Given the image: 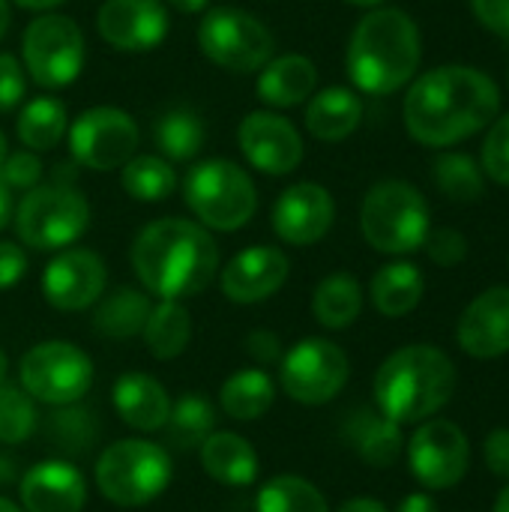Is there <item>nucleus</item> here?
<instances>
[{
	"label": "nucleus",
	"mask_w": 509,
	"mask_h": 512,
	"mask_svg": "<svg viewBox=\"0 0 509 512\" xmlns=\"http://www.w3.org/2000/svg\"><path fill=\"white\" fill-rule=\"evenodd\" d=\"M18 498L24 512H81L87 504V483L75 465L48 459L27 468Z\"/></svg>",
	"instance_id": "obj_21"
},
{
	"label": "nucleus",
	"mask_w": 509,
	"mask_h": 512,
	"mask_svg": "<svg viewBox=\"0 0 509 512\" xmlns=\"http://www.w3.org/2000/svg\"><path fill=\"white\" fill-rule=\"evenodd\" d=\"M18 384L33 402L75 405L93 387V363L72 342H39L18 363Z\"/></svg>",
	"instance_id": "obj_11"
},
{
	"label": "nucleus",
	"mask_w": 509,
	"mask_h": 512,
	"mask_svg": "<svg viewBox=\"0 0 509 512\" xmlns=\"http://www.w3.org/2000/svg\"><path fill=\"white\" fill-rule=\"evenodd\" d=\"M246 351H249L258 363H276V360H282V342H279V336L270 333V330H255V333H249Z\"/></svg>",
	"instance_id": "obj_47"
},
{
	"label": "nucleus",
	"mask_w": 509,
	"mask_h": 512,
	"mask_svg": "<svg viewBox=\"0 0 509 512\" xmlns=\"http://www.w3.org/2000/svg\"><path fill=\"white\" fill-rule=\"evenodd\" d=\"M318 90V66L306 54L270 57L255 78V93L267 108H297Z\"/></svg>",
	"instance_id": "obj_22"
},
{
	"label": "nucleus",
	"mask_w": 509,
	"mask_h": 512,
	"mask_svg": "<svg viewBox=\"0 0 509 512\" xmlns=\"http://www.w3.org/2000/svg\"><path fill=\"white\" fill-rule=\"evenodd\" d=\"M150 294L138 288H117L105 300H99V309L93 315L96 333L105 339H132L144 333V324L150 318Z\"/></svg>",
	"instance_id": "obj_31"
},
{
	"label": "nucleus",
	"mask_w": 509,
	"mask_h": 512,
	"mask_svg": "<svg viewBox=\"0 0 509 512\" xmlns=\"http://www.w3.org/2000/svg\"><path fill=\"white\" fill-rule=\"evenodd\" d=\"M6 153H9V141H6V135H3V129H0V165H3V159H6Z\"/></svg>",
	"instance_id": "obj_58"
},
{
	"label": "nucleus",
	"mask_w": 509,
	"mask_h": 512,
	"mask_svg": "<svg viewBox=\"0 0 509 512\" xmlns=\"http://www.w3.org/2000/svg\"><path fill=\"white\" fill-rule=\"evenodd\" d=\"M66 132H69V111L60 99L33 96L30 102L21 105L15 120V135L24 150L48 153L60 141H66Z\"/></svg>",
	"instance_id": "obj_28"
},
{
	"label": "nucleus",
	"mask_w": 509,
	"mask_h": 512,
	"mask_svg": "<svg viewBox=\"0 0 509 512\" xmlns=\"http://www.w3.org/2000/svg\"><path fill=\"white\" fill-rule=\"evenodd\" d=\"M0 512H24L18 504H12L9 498H0Z\"/></svg>",
	"instance_id": "obj_56"
},
{
	"label": "nucleus",
	"mask_w": 509,
	"mask_h": 512,
	"mask_svg": "<svg viewBox=\"0 0 509 512\" xmlns=\"http://www.w3.org/2000/svg\"><path fill=\"white\" fill-rule=\"evenodd\" d=\"M174 477L171 456L162 444L126 438L102 450L96 465L99 492L117 507H144L156 501Z\"/></svg>",
	"instance_id": "obj_8"
},
{
	"label": "nucleus",
	"mask_w": 509,
	"mask_h": 512,
	"mask_svg": "<svg viewBox=\"0 0 509 512\" xmlns=\"http://www.w3.org/2000/svg\"><path fill=\"white\" fill-rule=\"evenodd\" d=\"M459 348L477 360H495L509 354V288L495 285L483 291L459 318Z\"/></svg>",
	"instance_id": "obj_20"
},
{
	"label": "nucleus",
	"mask_w": 509,
	"mask_h": 512,
	"mask_svg": "<svg viewBox=\"0 0 509 512\" xmlns=\"http://www.w3.org/2000/svg\"><path fill=\"white\" fill-rule=\"evenodd\" d=\"M408 465L414 480L429 492L459 486L471 465L465 432L450 420H426L408 441Z\"/></svg>",
	"instance_id": "obj_14"
},
{
	"label": "nucleus",
	"mask_w": 509,
	"mask_h": 512,
	"mask_svg": "<svg viewBox=\"0 0 509 512\" xmlns=\"http://www.w3.org/2000/svg\"><path fill=\"white\" fill-rule=\"evenodd\" d=\"M339 512H387V507L375 498H354V501L342 504Z\"/></svg>",
	"instance_id": "obj_50"
},
{
	"label": "nucleus",
	"mask_w": 509,
	"mask_h": 512,
	"mask_svg": "<svg viewBox=\"0 0 509 512\" xmlns=\"http://www.w3.org/2000/svg\"><path fill=\"white\" fill-rule=\"evenodd\" d=\"M12 210H15V198H12V189H6L0 183V231L12 222Z\"/></svg>",
	"instance_id": "obj_51"
},
{
	"label": "nucleus",
	"mask_w": 509,
	"mask_h": 512,
	"mask_svg": "<svg viewBox=\"0 0 509 512\" xmlns=\"http://www.w3.org/2000/svg\"><path fill=\"white\" fill-rule=\"evenodd\" d=\"M480 168L489 180L509 186V114L489 123V135L483 141Z\"/></svg>",
	"instance_id": "obj_40"
},
{
	"label": "nucleus",
	"mask_w": 509,
	"mask_h": 512,
	"mask_svg": "<svg viewBox=\"0 0 509 512\" xmlns=\"http://www.w3.org/2000/svg\"><path fill=\"white\" fill-rule=\"evenodd\" d=\"M363 312V288L351 273H330L312 294V315L327 330L351 327Z\"/></svg>",
	"instance_id": "obj_29"
},
{
	"label": "nucleus",
	"mask_w": 509,
	"mask_h": 512,
	"mask_svg": "<svg viewBox=\"0 0 509 512\" xmlns=\"http://www.w3.org/2000/svg\"><path fill=\"white\" fill-rule=\"evenodd\" d=\"M144 342L156 360H174L192 339V315L180 300H159L144 324Z\"/></svg>",
	"instance_id": "obj_32"
},
{
	"label": "nucleus",
	"mask_w": 509,
	"mask_h": 512,
	"mask_svg": "<svg viewBox=\"0 0 509 512\" xmlns=\"http://www.w3.org/2000/svg\"><path fill=\"white\" fill-rule=\"evenodd\" d=\"M129 258L138 282L159 300L198 297L219 273V246L213 234L180 216L147 222L132 240Z\"/></svg>",
	"instance_id": "obj_2"
},
{
	"label": "nucleus",
	"mask_w": 509,
	"mask_h": 512,
	"mask_svg": "<svg viewBox=\"0 0 509 512\" xmlns=\"http://www.w3.org/2000/svg\"><path fill=\"white\" fill-rule=\"evenodd\" d=\"M396 512H438V504H435V498H432V495H426V492H414V495H408V498L399 504V510Z\"/></svg>",
	"instance_id": "obj_48"
},
{
	"label": "nucleus",
	"mask_w": 509,
	"mask_h": 512,
	"mask_svg": "<svg viewBox=\"0 0 509 512\" xmlns=\"http://www.w3.org/2000/svg\"><path fill=\"white\" fill-rule=\"evenodd\" d=\"M273 399H276V384L264 369H240L219 390L222 411L237 423H252L264 417Z\"/></svg>",
	"instance_id": "obj_30"
},
{
	"label": "nucleus",
	"mask_w": 509,
	"mask_h": 512,
	"mask_svg": "<svg viewBox=\"0 0 509 512\" xmlns=\"http://www.w3.org/2000/svg\"><path fill=\"white\" fill-rule=\"evenodd\" d=\"M120 186L129 198H135L141 204H156V201L171 198V192L177 189V174L165 156L135 153L120 168Z\"/></svg>",
	"instance_id": "obj_35"
},
{
	"label": "nucleus",
	"mask_w": 509,
	"mask_h": 512,
	"mask_svg": "<svg viewBox=\"0 0 509 512\" xmlns=\"http://www.w3.org/2000/svg\"><path fill=\"white\" fill-rule=\"evenodd\" d=\"M201 468L225 486H252L258 480V453L237 432H213L201 447Z\"/></svg>",
	"instance_id": "obj_26"
},
{
	"label": "nucleus",
	"mask_w": 509,
	"mask_h": 512,
	"mask_svg": "<svg viewBox=\"0 0 509 512\" xmlns=\"http://www.w3.org/2000/svg\"><path fill=\"white\" fill-rule=\"evenodd\" d=\"M492 512H509V480H507V486L501 489V495L495 498V510Z\"/></svg>",
	"instance_id": "obj_54"
},
{
	"label": "nucleus",
	"mask_w": 509,
	"mask_h": 512,
	"mask_svg": "<svg viewBox=\"0 0 509 512\" xmlns=\"http://www.w3.org/2000/svg\"><path fill=\"white\" fill-rule=\"evenodd\" d=\"M108 267L93 249H60L42 270V297L60 312H81L102 300Z\"/></svg>",
	"instance_id": "obj_16"
},
{
	"label": "nucleus",
	"mask_w": 509,
	"mask_h": 512,
	"mask_svg": "<svg viewBox=\"0 0 509 512\" xmlns=\"http://www.w3.org/2000/svg\"><path fill=\"white\" fill-rule=\"evenodd\" d=\"M258 512H330L327 498L321 495V489L303 477H273L270 483L261 486L258 501H255Z\"/></svg>",
	"instance_id": "obj_36"
},
{
	"label": "nucleus",
	"mask_w": 509,
	"mask_h": 512,
	"mask_svg": "<svg viewBox=\"0 0 509 512\" xmlns=\"http://www.w3.org/2000/svg\"><path fill=\"white\" fill-rule=\"evenodd\" d=\"M423 60V42L414 18L396 6L369 9L345 51L351 84L369 96H390L414 81Z\"/></svg>",
	"instance_id": "obj_3"
},
{
	"label": "nucleus",
	"mask_w": 509,
	"mask_h": 512,
	"mask_svg": "<svg viewBox=\"0 0 509 512\" xmlns=\"http://www.w3.org/2000/svg\"><path fill=\"white\" fill-rule=\"evenodd\" d=\"M96 30L114 51L144 54L165 42L171 30L168 6L162 0H102Z\"/></svg>",
	"instance_id": "obj_17"
},
{
	"label": "nucleus",
	"mask_w": 509,
	"mask_h": 512,
	"mask_svg": "<svg viewBox=\"0 0 509 512\" xmlns=\"http://www.w3.org/2000/svg\"><path fill=\"white\" fill-rule=\"evenodd\" d=\"M111 402L126 426L138 432H159L171 414L168 390L144 372H126L114 381Z\"/></svg>",
	"instance_id": "obj_24"
},
{
	"label": "nucleus",
	"mask_w": 509,
	"mask_h": 512,
	"mask_svg": "<svg viewBox=\"0 0 509 512\" xmlns=\"http://www.w3.org/2000/svg\"><path fill=\"white\" fill-rule=\"evenodd\" d=\"M39 423L33 399L15 387V384H0V444H21L33 435Z\"/></svg>",
	"instance_id": "obj_39"
},
{
	"label": "nucleus",
	"mask_w": 509,
	"mask_h": 512,
	"mask_svg": "<svg viewBox=\"0 0 509 512\" xmlns=\"http://www.w3.org/2000/svg\"><path fill=\"white\" fill-rule=\"evenodd\" d=\"M66 144L72 159L90 171H120L141 144L135 117L114 105H93L69 120Z\"/></svg>",
	"instance_id": "obj_12"
},
{
	"label": "nucleus",
	"mask_w": 509,
	"mask_h": 512,
	"mask_svg": "<svg viewBox=\"0 0 509 512\" xmlns=\"http://www.w3.org/2000/svg\"><path fill=\"white\" fill-rule=\"evenodd\" d=\"M0 183L6 189H33L42 183V159L33 153V150H15V153H6L3 165H0Z\"/></svg>",
	"instance_id": "obj_41"
},
{
	"label": "nucleus",
	"mask_w": 509,
	"mask_h": 512,
	"mask_svg": "<svg viewBox=\"0 0 509 512\" xmlns=\"http://www.w3.org/2000/svg\"><path fill=\"white\" fill-rule=\"evenodd\" d=\"M426 252L438 267H459L468 258V240L459 228H438L426 237Z\"/></svg>",
	"instance_id": "obj_42"
},
{
	"label": "nucleus",
	"mask_w": 509,
	"mask_h": 512,
	"mask_svg": "<svg viewBox=\"0 0 509 512\" xmlns=\"http://www.w3.org/2000/svg\"><path fill=\"white\" fill-rule=\"evenodd\" d=\"M348 6H357V9H378L384 6V0H345Z\"/></svg>",
	"instance_id": "obj_55"
},
{
	"label": "nucleus",
	"mask_w": 509,
	"mask_h": 512,
	"mask_svg": "<svg viewBox=\"0 0 509 512\" xmlns=\"http://www.w3.org/2000/svg\"><path fill=\"white\" fill-rule=\"evenodd\" d=\"M15 6L21 9H30V12H54L57 6H63L66 0H12Z\"/></svg>",
	"instance_id": "obj_52"
},
{
	"label": "nucleus",
	"mask_w": 509,
	"mask_h": 512,
	"mask_svg": "<svg viewBox=\"0 0 509 512\" xmlns=\"http://www.w3.org/2000/svg\"><path fill=\"white\" fill-rule=\"evenodd\" d=\"M483 456H486V468L495 477L509 480V429H495L486 435Z\"/></svg>",
	"instance_id": "obj_46"
},
{
	"label": "nucleus",
	"mask_w": 509,
	"mask_h": 512,
	"mask_svg": "<svg viewBox=\"0 0 509 512\" xmlns=\"http://www.w3.org/2000/svg\"><path fill=\"white\" fill-rule=\"evenodd\" d=\"M9 18H12L9 0H0V42H3V36H6V30H9Z\"/></svg>",
	"instance_id": "obj_53"
},
{
	"label": "nucleus",
	"mask_w": 509,
	"mask_h": 512,
	"mask_svg": "<svg viewBox=\"0 0 509 512\" xmlns=\"http://www.w3.org/2000/svg\"><path fill=\"white\" fill-rule=\"evenodd\" d=\"M165 441L177 450L201 447L216 432V408L204 393H183L165 420Z\"/></svg>",
	"instance_id": "obj_34"
},
{
	"label": "nucleus",
	"mask_w": 509,
	"mask_h": 512,
	"mask_svg": "<svg viewBox=\"0 0 509 512\" xmlns=\"http://www.w3.org/2000/svg\"><path fill=\"white\" fill-rule=\"evenodd\" d=\"M6 372H9V360H6V354H3V348H0V384L6 381Z\"/></svg>",
	"instance_id": "obj_57"
},
{
	"label": "nucleus",
	"mask_w": 509,
	"mask_h": 512,
	"mask_svg": "<svg viewBox=\"0 0 509 512\" xmlns=\"http://www.w3.org/2000/svg\"><path fill=\"white\" fill-rule=\"evenodd\" d=\"M96 432H99V426H96L93 414L87 408H78V402L57 408L45 423V435L54 444V450L69 453V456L90 450V444L96 441Z\"/></svg>",
	"instance_id": "obj_38"
},
{
	"label": "nucleus",
	"mask_w": 509,
	"mask_h": 512,
	"mask_svg": "<svg viewBox=\"0 0 509 512\" xmlns=\"http://www.w3.org/2000/svg\"><path fill=\"white\" fill-rule=\"evenodd\" d=\"M162 3L183 12V15H195V12H207L213 0H162Z\"/></svg>",
	"instance_id": "obj_49"
},
{
	"label": "nucleus",
	"mask_w": 509,
	"mask_h": 512,
	"mask_svg": "<svg viewBox=\"0 0 509 512\" xmlns=\"http://www.w3.org/2000/svg\"><path fill=\"white\" fill-rule=\"evenodd\" d=\"M342 435L348 447L372 468H393L405 450L402 426L378 408H357L354 414H348Z\"/></svg>",
	"instance_id": "obj_23"
},
{
	"label": "nucleus",
	"mask_w": 509,
	"mask_h": 512,
	"mask_svg": "<svg viewBox=\"0 0 509 512\" xmlns=\"http://www.w3.org/2000/svg\"><path fill=\"white\" fill-rule=\"evenodd\" d=\"M426 291V279L420 273L417 264L411 261H393L384 264L372 282H369V297L372 306L384 315V318H405L411 315Z\"/></svg>",
	"instance_id": "obj_27"
},
{
	"label": "nucleus",
	"mask_w": 509,
	"mask_h": 512,
	"mask_svg": "<svg viewBox=\"0 0 509 512\" xmlns=\"http://www.w3.org/2000/svg\"><path fill=\"white\" fill-rule=\"evenodd\" d=\"M471 9L489 33L509 39V0H471Z\"/></svg>",
	"instance_id": "obj_45"
},
{
	"label": "nucleus",
	"mask_w": 509,
	"mask_h": 512,
	"mask_svg": "<svg viewBox=\"0 0 509 512\" xmlns=\"http://www.w3.org/2000/svg\"><path fill=\"white\" fill-rule=\"evenodd\" d=\"M87 57V42L75 18L60 12H39L21 36V66L33 84L57 90L72 84Z\"/></svg>",
	"instance_id": "obj_10"
},
{
	"label": "nucleus",
	"mask_w": 509,
	"mask_h": 512,
	"mask_svg": "<svg viewBox=\"0 0 509 512\" xmlns=\"http://www.w3.org/2000/svg\"><path fill=\"white\" fill-rule=\"evenodd\" d=\"M498 84L474 66H438L423 72L405 96L402 117L408 135L423 147H450L498 117Z\"/></svg>",
	"instance_id": "obj_1"
},
{
	"label": "nucleus",
	"mask_w": 509,
	"mask_h": 512,
	"mask_svg": "<svg viewBox=\"0 0 509 512\" xmlns=\"http://www.w3.org/2000/svg\"><path fill=\"white\" fill-rule=\"evenodd\" d=\"M351 375L348 354L330 339H303L279 360V384L300 405L333 402Z\"/></svg>",
	"instance_id": "obj_13"
},
{
	"label": "nucleus",
	"mask_w": 509,
	"mask_h": 512,
	"mask_svg": "<svg viewBox=\"0 0 509 512\" xmlns=\"http://www.w3.org/2000/svg\"><path fill=\"white\" fill-rule=\"evenodd\" d=\"M303 120L312 138L336 144L357 132L363 120V102L351 87H324L309 96Z\"/></svg>",
	"instance_id": "obj_25"
},
{
	"label": "nucleus",
	"mask_w": 509,
	"mask_h": 512,
	"mask_svg": "<svg viewBox=\"0 0 509 512\" xmlns=\"http://www.w3.org/2000/svg\"><path fill=\"white\" fill-rule=\"evenodd\" d=\"M336 219V201L327 186L303 180L288 186L273 204V231L288 246L321 243Z\"/></svg>",
	"instance_id": "obj_18"
},
{
	"label": "nucleus",
	"mask_w": 509,
	"mask_h": 512,
	"mask_svg": "<svg viewBox=\"0 0 509 512\" xmlns=\"http://www.w3.org/2000/svg\"><path fill=\"white\" fill-rule=\"evenodd\" d=\"M237 147H240L243 159L267 177L294 174L306 156L300 129L288 117H282L279 111H270V108L249 111L240 120Z\"/></svg>",
	"instance_id": "obj_15"
},
{
	"label": "nucleus",
	"mask_w": 509,
	"mask_h": 512,
	"mask_svg": "<svg viewBox=\"0 0 509 512\" xmlns=\"http://www.w3.org/2000/svg\"><path fill=\"white\" fill-rule=\"evenodd\" d=\"M360 231L381 255H411L432 231L429 201L408 180H381L363 198Z\"/></svg>",
	"instance_id": "obj_6"
},
{
	"label": "nucleus",
	"mask_w": 509,
	"mask_h": 512,
	"mask_svg": "<svg viewBox=\"0 0 509 512\" xmlns=\"http://www.w3.org/2000/svg\"><path fill=\"white\" fill-rule=\"evenodd\" d=\"M198 48L219 69L258 72L276 51L273 30L240 6H210L198 24Z\"/></svg>",
	"instance_id": "obj_9"
},
{
	"label": "nucleus",
	"mask_w": 509,
	"mask_h": 512,
	"mask_svg": "<svg viewBox=\"0 0 509 512\" xmlns=\"http://www.w3.org/2000/svg\"><path fill=\"white\" fill-rule=\"evenodd\" d=\"M27 273V252L21 243L0 240V291H9L18 285Z\"/></svg>",
	"instance_id": "obj_44"
},
{
	"label": "nucleus",
	"mask_w": 509,
	"mask_h": 512,
	"mask_svg": "<svg viewBox=\"0 0 509 512\" xmlns=\"http://www.w3.org/2000/svg\"><path fill=\"white\" fill-rule=\"evenodd\" d=\"M15 237L36 252L69 249L90 225V204L72 183H39L12 210Z\"/></svg>",
	"instance_id": "obj_7"
},
{
	"label": "nucleus",
	"mask_w": 509,
	"mask_h": 512,
	"mask_svg": "<svg viewBox=\"0 0 509 512\" xmlns=\"http://www.w3.org/2000/svg\"><path fill=\"white\" fill-rule=\"evenodd\" d=\"M183 201L207 231L231 234L252 222L258 189L249 171L231 159H204L183 177Z\"/></svg>",
	"instance_id": "obj_5"
},
{
	"label": "nucleus",
	"mask_w": 509,
	"mask_h": 512,
	"mask_svg": "<svg viewBox=\"0 0 509 512\" xmlns=\"http://www.w3.org/2000/svg\"><path fill=\"white\" fill-rule=\"evenodd\" d=\"M435 183L450 201L459 204H471L486 195V174L468 153H441L435 159Z\"/></svg>",
	"instance_id": "obj_37"
},
{
	"label": "nucleus",
	"mask_w": 509,
	"mask_h": 512,
	"mask_svg": "<svg viewBox=\"0 0 509 512\" xmlns=\"http://www.w3.org/2000/svg\"><path fill=\"white\" fill-rule=\"evenodd\" d=\"M453 390L456 366L435 345H405L375 375V405L399 426L435 417L453 399Z\"/></svg>",
	"instance_id": "obj_4"
},
{
	"label": "nucleus",
	"mask_w": 509,
	"mask_h": 512,
	"mask_svg": "<svg viewBox=\"0 0 509 512\" xmlns=\"http://www.w3.org/2000/svg\"><path fill=\"white\" fill-rule=\"evenodd\" d=\"M24 90H27V72L21 60L9 51H0V114L21 105Z\"/></svg>",
	"instance_id": "obj_43"
},
{
	"label": "nucleus",
	"mask_w": 509,
	"mask_h": 512,
	"mask_svg": "<svg viewBox=\"0 0 509 512\" xmlns=\"http://www.w3.org/2000/svg\"><path fill=\"white\" fill-rule=\"evenodd\" d=\"M153 141L159 147V156H165L168 162H192L204 150L207 129L195 111L168 108L153 126Z\"/></svg>",
	"instance_id": "obj_33"
},
{
	"label": "nucleus",
	"mask_w": 509,
	"mask_h": 512,
	"mask_svg": "<svg viewBox=\"0 0 509 512\" xmlns=\"http://www.w3.org/2000/svg\"><path fill=\"white\" fill-rule=\"evenodd\" d=\"M291 273V261L279 246H249L237 252L219 273L222 294L237 306L270 300Z\"/></svg>",
	"instance_id": "obj_19"
}]
</instances>
